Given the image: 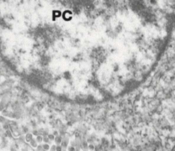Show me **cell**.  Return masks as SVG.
I'll return each mask as SVG.
<instances>
[{"label":"cell","mask_w":175,"mask_h":151,"mask_svg":"<svg viewBox=\"0 0 175 151\" xmlns=\"http://www.w3.org/2000/svg\"><path fill=\"white\" fill-rule=\"evenodd\" d=\"M44 148H45V150H48L49 149V146H48V145H44Z\"/></svg>","instance_id":"6da1fadb"},{"label":"cell","mask_w":175,"mask_h":151,"mask_svg":"<svg viewBox=\"0 0 175 151\" xmlns=\"http://www.w3.org/2000/svg\"><path fill=\"white\" fill-rule=\"evenodd\" d=\"M70 151H75V150H74V149H73V148H70Z\"/></svg>","instance_id":"5b68a950"},{"label":"cell","mask_w":175,"mask_h":151,"mask_svg":"<svg viewBox=\"0 0 175 151\" xmlns=\"http://www.w3.org/2000/svg\"><path fill=\"white\" fill-rule=\"evenodd\" d=\"M45 142H48V139H46V138H45Z\"/></svg>","instance_id":"8992f818"},{"label":"cell","mask_w":175,"mask_h":151,"mask_svg":"<svg viewBox=\"0 0 175 151\" xmlns=\"http://www.w3.org/2000/svg\"><path fill=\"white\" fill-rule=\"evenodd\" d=\"M171 151H175V145H174V146L173 149H172V150H171Z\"/></svg>","instance_id":"3957f363"},{"label":"cell","mask_w":175,"mask_h":151,"mask_svg":"<svg viewBox=\"0 0 175 151\" xmlns=\"http://www.w3.org/2000/svg\"><path fill=\"white\" fill-rule=\"evenodd\" d=\"M53 138H54V137H53V136H50V139H53Z\"/></svg>","instance_id":"277c9868"},{"label":"cell","mask_w":175,"mask_h":151,"mask_svg":"<svg viewBox=\"0 0 175 151\" xmlns=\"http://www.w3.org/2000/svg\"><path fill=\"white\" fill-rule=\"evenodd\" d=\"M61 148L60 147H57V151H61Z\"/></svg>","instance_id":"7a4b0ae2"}]
</instances>
